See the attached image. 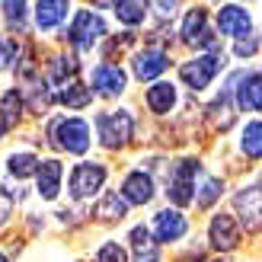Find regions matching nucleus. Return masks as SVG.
I'll return each mask as SVG.
<instances>
[{"mask_svg":"<svg viewBox=\"0 0 262 262\" xmlns=\"http://www.w3.org/2000/svg\"><path fill=\"white\" fill-rule=\"evenodd\" d=\"M96 135H99V144L109 150H119L131 141L135 135V115L128 109H115V112H99L96 115Z\"/></svg>","mask_w":262,"mask_h":262,"instance_id":"obj_1","label":"nucleus"},{"mask_svg":"<svg viewBox=\"0 0 262 262\" xmlns=\"http://www.w3.org/2000/svg\"><path fill=\"white\" fill-rule=\"evenodd\" d=\"M51 144L68 154H86L90 150V125L83 119H77V115L55 119L51 122Z\"/></svg>","mask_w":262,"mask_h":262,"instance_id":"obj_2","label":"nucleus"},{"mask_svg":"<svg viewBox=\"0 0 262 262\" xmlns=\"http://www.w3.org/2000/svg\"><path fill=\"white\" fill-rule=\"evenodd\" d=\"M106 176H109V169L96 163V160H83V163H77L71 169V182H68V189H71V199L77 202H83V199H93V195L106 186Z\"/></svg>","mask_w":262,"mask_h":262,"instance_id":"obj_3","label":"nucleus"},{"mask_svg":"<svg viewBox=\"0 0 262 262\" xmlns=\"http://www.w3.org/2000/svg\"><path fill=\"white\" fill-rule=\"evenodd\" d=\"M102 35H106V19H102L99 13H90V10H77L74 13V23L68 29V42L77 51H90Z\"/></svg>","mask_w":262,"mask_h":262,"instance_id":"obj_4","label":"nucleus"},{"mask_svg":"<svg viewBox=\"0 0 262 262\" xmlns=\"http://www.w3.org/2000/svg\"><path fill=\"white\" fill-rule=\"evenodd\" d=\"M233 208L240 214V224L250 233H256L262 227V176L233 195Z\"/></svg>","mask_w":262,"mask_h":262,"instance_id":"obj_5","label":"nucleus"},{"mask_svg":"<svg viewBox=\"0 0 262 262\" xmlns=\"http://www.w3.org/2000/svg\"><path fill=\"white\" fill-rule=\"evenodd\" d=\"M227 93L237 99V106L243 112H262V74L256 71H243L230 80Z\"/></svg>","mask_w":262,"mask_h":262,"instance_id":"obj_6","label":"nucleus"},{"mask_svg":"<svg viewBox=\"0 0 262 262\" xmlns=\"http://www.w3.org/2000/svg\"><path fill=\"white\" fill-rule=\"evenodd\" d=\"M195 173H199V163L195 160H179L173 169H169V179H166V195L173 205H189L192 202V192H195Z\"/></svg>","mask_w":262,"mask_h":262,"instance_id":"obj_7","label":"nucleus"},{"mask_svg":"<svg viewBox=\"0 0 262 262\" xmlns=\"http://www.w3.org/2000/svg\"><path fill=\"white\" fill-rule=\"evenodd\" d=\"M224 68V55H205V58H195V61H186L179 68V77H182V83H189L195 93H199V90H205L208 83L214 80L217 77V71Z\"/></svg>","mask_w":262,"mask_h":262,"instance_id":"obj_8","label":"nucleus"},{"mask_svg":"<svg viewBox=\"0 0 262 262\" xmlns=\"http://www.w3.org/2000/svg\"><path fill=\"white\" fill-rule=\"evenodd\" d=\"M128 90V74L119 68V64H99V68H93V93L96 96H122Z\"/></svg>","mask_w":262,"mask_h":262,"instance_id":"obj_9","label":"nucleus"},{"mask_svg":"<svg viewBox=\"0 0 262 262\" xmlns=\"http://www.w3.org/2000/svg\"><path fill=\"white\" fill-rule=\"evenodd\" d=\"M205 10L202 7H192L182 19V42L189 45H199V48H211V55H217V42L211 32H205Z\"/></svg>","mask_w":262,"mask_h":262,"instance_id":"obj_10","label":"nucleus"},{"mask_svg":"<svg viewBox=\"0 0 262 262\" xmlns=\"http://www.w3.org/2000/svg\"><path fill=\"white\" fill-rule=\"evenodd\" d=\"M217 29L224 32V35L246 38V35L253 32V16L240 4H224V7L217 10Z\"/></svg>","mask_w":262,"mask_h":262,"instance_id":"obj_11","label":"nucleus"},{"mask_svg":"<svg viewBox=\"0 0 262 262\" xmlns=\"http://www.w3.org/2000/svg\"><path fill=\"white\" fill-rule=\"evenodd\" d=\"M208 243H211L214 250L230 253L233 246L240 243V227H237V221H233L230 214H214L211 224H208Z\"/></svg>","mask_w":262,"mask_h":262,"instance_id":"obj_12","label":"nucleus"},{"mask_svg":"<svg viewBox=\"0 0 262 262\" xmlns=\"http://www.w3.org/2000/svg\"><path fill=\"white\" fill-rule=\"evenodd\" d=\"M154 179L144 173V169H135V173H128L125 176V182H122V199L128 202V205H150L154 202Z\"/></svg>","mask_w":262,"mask_h":262,"instance_id":"obj_13","label":"nucleus"},{"mask_svg":"<svg viewBox=\"0 0 262 262\" xmlns=\"http://www.w3.org/2000/svg\"><path fill=\"white\" fill-rule=\"evenodd\" d=\"M61 176H64V166L58 160H38L35 169V189L45 202H55L58 192H61Z\"/></svg>","mask_w":262,"mask_h":262,"instance_id":"obj_14","label":"nucleus"},{"mask_svg":"<svg viewBox=\"0 0 262 262\" xmlns=\"http://www.w3.org/2000/svg\"><path fill=\"white\" fill-rule=\"evenodd\" d=\"M186 230H189V221L182 217L179 211L163 208V211L154 217V233H157V240H160V243H176V240L186 237Z\"/></svg>","mask_w":262,"mask_h":262,"instance_id":"obj_15","label":"nucleus"},{"mask_svg":"<svg viewBox=\"0 0 262 262\" xmlns=\"http://www.w3.org/2000/svg\"><path fill=\"white\" fill-rule=\"evenodd\" d=\"M68 13H71L68 0H38L35 4V26L42 32H51L68 19Z\"/></svg>","mask_w":262,"mask_h":262,"instance_id":"obj_16","label":"nucleus"},{"mask_svg":"<svg viewBox=\"0 0 262 262\" xmlns=\"http://www.w3.org/2000/svg\"><path fill=\"white\" fill-rule=\"evenodd\" d=\"M128 243H131V256H135V262H160V243H154L150 227H144V224L131 227Z\"/></svg>","mask_w":262,"mask_h":262,"instance_id":"obj_17","label":"nucleus"},{"mask_svg":"<svg viewBox=\"0 0 262 262\" xmlns=\"http://www.w3.org/2000/svg\"><path fill=\"white\" fill-rule=\"evenodd\" d=\"M166 64H169L166 51H160V48H144V51H138V55H135V77H138V80H154V77H160L166 71Z\"/></svg>","mask_w":262,"mask_h":262,"instance_id":"obj_18","label":"nucleus"},{"mask_svg":"<svg viewBox=\"0 0 262 262\" xmlns=\"http://www.w3.org/2000/svg\"><path fill=\"white\" fill-rule=\"evenodd\" d=\"M96 217L102 224H115V221H125L128 217V202L122 199L119 192H106L96 205Z\"/></svg>","mask_w":262,"mask_h":262,"instance_id":"obj_19","label":"nucleus"},{"mask_svg":"<svg viewBox=\"0 0 262 262\" xmlns=\"http://www.w3.org/2000/svg\"><path fill=\"white\" fill-rule=\"evenodd\" d=\"M147 106H150V112H157V115L173 112V106H176V86H173V83H154V86L147 90Z\"/></svg>","mask_w":262,"mask_h":262,"instance_id":"obj_20","label":"nucleus"},{"mask_svg":"<svg viewBox=\"0 0 262 262\" xmlns=\"http://www.w3.org/2000/svg\"><path fill=\"white\" fill-rule=\"evenodd\" d=\"M23 112V93L19 90H7L4 99H0V128H16Z\"/></svg>","mask_w":262,"mask_h":262,"instance_id":"obj_21","label":"nucleus"},{"mask_svg":"<svg viewBox=\"0 0 262 262\" xmlns=\"http://www.w3.org/2000/svg\"><path fill=\"white\" fill-rule=\"evenodd\" d=\"M7 169H10V176H16V179H29V176H35V169H38V157L29 154V150L10 154L7 157Z\"/></svg>","mask_w":262,"mask_h":262,"instance_id":"obj_22","label":"nucleus"},{"mask_svg":"<svg viewBox=\"0 0 262 262\" xmlns=\"http://www.w3.org/2000/svg\"><path fill=\"white\" fill-rule=\"evenodd\" d=\"M115 16L125 26H138L147 16V0H115Z\"/></svg>","mask_w":262,"mask_h":262,"instance_id":"obj_23","label":"nucleus"},{"mask_svg":"<svg viewBox=\"0 0 262 262\" xmlns=\"http://www.w3.org/2000/svg\"><path fill=\"white\" fill-rule=\"evenodd\" d=\"M208 122H211V128H221V131L233 125V109H230V93L227 90L221 93V99L214 106H208Z\"/></svg>","mask_w":262,"mask_h":262,"instance_id":"obj_24","label":"nucleus"},{"mask_svg":"<svg viewBox=\"0 0 262 262\" xmlns=\"http://www.w3.org/2000/svg\"><path fill=\"white\" fill-rule=\"evenodd\" d=\"M240 147H243L246 157H253V160H262V122H246Z\"/></svg>","mask_w":262,"mask_h":262,"instance_id":"obj_25","label":"nucleus"},{"mask_svg":"<svg viewBox=\"0 0 262 262\" xmlns=\"http://www.w3.org/2000/svg\"><path fill=\"white\" fill-rule=\"evenodd\" d=\"M221 192H224V182H221L217 176H205V182H202V189H199V195H195V205L199 208H208V205H214L217 199H221Z\"/></svg>","mask_w":262,"mask_h":262,"instance_id":"obj_26","label":"nucleus"},{"mask_svg":"<svg viewBox=\"0 0 262 262\" xmlns=\"http://www.w3.org/2000/svg\"><path fill=\"white\" fill-rule=\"evenodd\" d=\"M58 99L64 102V106H74V109H83L90 99H93V90H86L83 83H71V86H64Z\"/></svg>","mask_w":262,"mask_h":262,"instance_id":"obj_27","label":"nucleus"},{"mask_svg":"<svg viewBox=\"0 0 262 262\" xmlns=\"http://www.w3.org/2000/svg\"><path fill=\"white\" fill-rule=\"evenodd\" d=\"M93 262H128V253H125V246H122V243L106 240V243H102L99 250L93 253Z\"/></svg>","mask_w":262,"mask_h":262,"instance_id":"obj_28","label":"nucleus"},{"mask_svg":"<svg viewBox=\"0 0 262 262\" xmlns=\"http://www.w3.org/2000/svg\"><path fill=\"white\" fill-rule=\"evenodd\" d=\"M4 4V13H7V19L10 23H23V16H26V0H0Z\"/></svg>","mask_w":262,"mask_h":262,"instance_id":"obj_29","label":"nucleus"},{"mask_svg":"<svg viewBox=\"0 0 262 262\" xmlns=\"http://www.w3.org/2000/svg\"><path fill=\"white\" fill-rule=\"evenodd\" d=\"M13 58H16V42L13 38H0V71H7Z\"/></svg>","mask_w":262,"mask_h":262,"instance_id":"obj_30","label":"nucleus"},{"mask_svg":"<svg viewBox=\"0 0 262 262\" xmlns=\"http://www.w3.org/2000/svg\"><path fill=\"white\" fill-rule=\"evenodd\" d=\"M237 58H250V55H256L259 51V38H253V35H246V38H237Z\"/></svg>","mask_w":262,"mask_h":262,"instance_id":"obj_31","label":"nucleus"},{"mask_svg":"<svg viewBox=\"0 0 262 262\" xmlns=\"http://www.w3.org/2000/svg\"><path fill=\"white\" fill-rule=\"evenodd\" d=\"M13 214V195H10V189L0 182V224H7V217Z\"/></svg>","mask_w":262,"mask_h":262,"instance_id":"obj_32","label":"nucleus"},{"mask_svg":"<svg viewBox=\"0 0 262 262\" xmlns=\"http://www.w3.org/2000/svg\"><path fill=\"white\" fill-rule=\"evenodd\" d=\"M0 262H10V259H7V256H4V253H0Z\"/></svg>","mask_w":262,"mask_h":262,"instance_id":"obj_33","label":"nucleus"}]
</instances>
